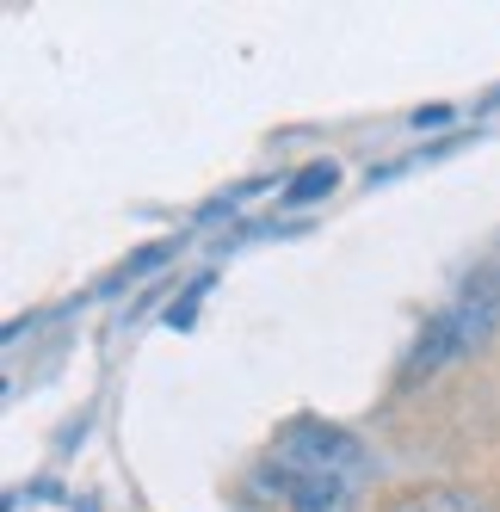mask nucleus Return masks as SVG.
<instances>
[{"instance_id":"f257e3e1","label":"nucleus","mask_w":500,"mask_h":512,"mask_svg":"<svg viewBox=\"0 0 500 512\" xmlns=\"http://www.w3.org/2000/svg\"><path fill=\"white\" fill-rule=\"evenodd\" d=\"M352 469H359L352 438L321 432V426L291 432L272 451V482H278L291 512H346L352 506Z\"/></svg>"},{"instance_id":"f03ea898","label":"nucleus","mask_w":500,"mask_h":512,"mask_svg":"<svg viewBox=\"0 0 500 512\" xmlns=\"http://www.w3.org/2000/svg\"><path fill=\"white\" fill-rule=\"evenodd\" d=\"M494 290H500V284L463 290V303L445 309L433 327H426V340H420V352H414V371H426V364H439V358H451V352H463V346H476V340L488 334V321H494V309H500Z\"/></svg>"},{"instance_id":"7ed1b4c3","label":"nucleus","mask_w":500,"mask_h":512,"mask_svg":"<svg viewBox=\"0 0 500 512\" xmlns=\"http://www.w3.org/2000/svg\"><path fill=\"white\" fill-rule=\"evenodd\" d=\"M396 512H482L470 494H451V488H426V494H408Z\"/></svg>"},{"instance_id":"20e7f679","label":"nucleus","mask_w":500,"mask_h":512,"mask_svg":"<svg viewBox=\"0 0 500 512\" xmlns=\"http://www.w3.org/2000/svg\"><path fill=\"white\" fill-rule=\"evenodd\" d=\"M328 186H334V167H328V161H315V167H303V173H297V186H291V204H309L315 192H328Z\"/></svg>"}]
</instances>
